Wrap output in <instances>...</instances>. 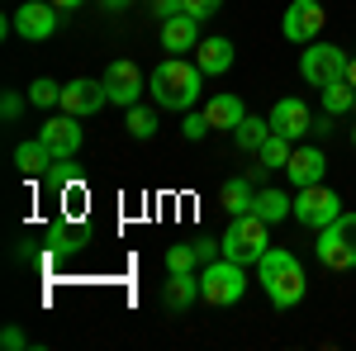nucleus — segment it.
Here are the masks:
<instances>
[{"instance_id":"obj_8","label":"nucleus","mask_w":356,"mask_h":351,"mask_svg":"<svg viewBox=\"0 0 356 351\" xmlns=\"http://www.w3.org/2000/svg\"><path fill=\"white\" fill-rule=\"evenodd\" d=\"M328 24V15H323V0H290V10H285V19H280V33L290 38V43H314L318 33Z\"/></svg>"},{"instance_id":"obj_36","label":"nucleus","mask_w":356,"mask_h":351,"mask_svg":"<svg viewBox=\"0 0 356 351\" xmlns=\"http://www.w3.org/2000/svg\"><path fill=\"white\" fill-rule=\"evenodd\" d=\"M95 5H100V10H110V15H119V10H129L134 0H95Z\"/></svg>"},{"instance_id":"obj_15","label":"nucleus","mask_w":356,"mask_h":351,"mask_svg":"<svg viewBox=\"0 0 356 351\" xmlns=\"http://www.w3.org/2000/svg\"><path fill=\"white\" fill-rule=\"evenodd\" d=\"M162 48L171 57L195 53V48H200V19H195V15H186V10H181V15H171V19L162 24Z\"/></svg>"},{"instance_id":"obj_3","label":"nucleus","mask_w":356,"mask_h":351,"mask_svg":"<svg viewBox=\"0 0 356 351\" xmlns=\"http://www.w3.org/2000/svg\"><path fill=\"white\" fill-rule=\"evenodd\" d=\"M223 256L228 261H243V266H257L261 256H266V247H271V223L257 214H238L228 228H223Z\"/></svg>"},{"instance_id":"obj_28","label":"nucleus","mask_w":356,"mask_h":351,"mask_svg":"<svg viewBox=\"0 0 356 351\" xmlns=\"http://www.w3.org/2000/svg\"><path fill=\"white\" fill-rule=\"evenodd\" d=\"M181 133L191 138V142H200V138L209 133V119H204V109H200V114H191V109H186V119H181Z\"/></svg>"},{"instance_id":"obj_10","label":"nucleus","mask_w":356,"mask_h":351,"mask_svg":"<svg viewBox=\"0 0 356 351\" xmlns=\"http://www.w3.org/2000/svg\"><path fill=\"white\" fill-rule=\"evenodd\" d=\"M10 19H15V33H19V38L43 43V38H53V33H57V5H53V0H24Z\"/></svg>"},{"instance_id":"obj_24","label":"nucleus","mask_w":356,"mask_h":351,"mask_svg":"<svg viewBox=\"0 0 356 351\" xmlns=\"http://www.w3.org/2000/svg\"><path fill=\"white\" fill-rule=\"evenodd\" d=\"M290 152H295V142H290V138H280V133H271L261 147H257V152H252V157L271 171V166H285V162H290Z\"/></svg>"},{"instance_id":"obj_22","label":"nucleus","mask_w":356,"mask_h":351,"mask_svg":"<svg viewBox=\"0 0 356 351\" xmlns=\"http://www.w3.org/2000/svg\"><path fill=\"white\" fill-rule=\"evenodd\" d=\"M318 100H323V114H332V119H337V114H347V109L356 105V85L352 81H332V85H323V90H318Z\"/></svg>"},{"instance_id":"obj_31","label":"nucleus","mask_w":356,"mask_h":351,"mask_svg":"<svg viewBox=\"0 0 356 351\" xmlns=\"http://www.w3.org/2000/svg\"><path fill=\"white\" fill-rule=\"evenodd\" d=\"M195 256H200V266H209L214 256H223V243L219 238H200V243H195Z\"/></svg>"},{"instance_id":"obj_34","label":"nucleus","mask_w":356,"mask_h":351,"mask_svg":"<svg viewBox=\"0 0 356 351\" xmlns=\"http://www.w3.org/2000/svg\"><path fill=\"white\" fill-rule=\"evenodd\" d=\"M0 347H5V351H24L29 337L19 332V327H5V332H0Z\"/></svg>"},{"instance_id":"obj_19","label":"nucleus","mask_w":356,"mask_h":351,"mask_svg":"<svg viewBox=\"0 0 356 351\" xmlns=\"http://www.w3.org/2000/svg\"><path fill=\"white\" fill-rule=\"evenodd\" d=\"M219 204L228 214H252V204H257V186H252V176H233V181H223L219 186Z\"/></svg>"},{"instance_id":"obj_26","label":"nucleus","mask_w":356,"mask_h":351,"mask_svg":"<svg viewBox=\"0 0 356 351\" xmlns=\"http://www.w3.org/2000/svg\"><path fill=\"white\" fill-rule=\"evenodd\" d=\"M129 133L147 142V138L157 133V109H143V105H134V109H129Z\"/></svg>"},{"instance_id":"obj_32","label":"nucleus","mask_w":356,"mask_h":351,"mask_svg":"<svg viewBox=\"0 0 356 351\" xmlns=\"http://www.w3.org/2000/svg\"><path fill=\"white\" fill-rule=\"evenodd\" d=\"M186 5V15H195V19H209V15H219L223 0H181Z\"/></svg>"},{"instance_id":"obj_23","label":"nucleus","mask_w":356,"mask_h":351,"mask_svg":"<svg viewBox=\"0 0 356 351\" xmlns=\"http://www.w3.org/2000/svg\"><path fill=\"white\" fill-rule=\"evenodd\" d=\"M266 138H271V119H252V114H247L243 124L233 129V142H238L243 152H257V147H261Z\"/></svg>"},{"instance_id":"obj_16","label":"nucleus","mask_w":356,"mask_h":351,"mask_svg":"<svg viewBox=\"0 0 356 351\" xmlns=\"http://www.w3.org/2000/svg\"><path fill=\"white\" fill-rule=\"evenodd\" d=\"M195 299H200V275L195 270H171V280H166V290H162V304L171 313H181V309H191Z\"/></svg>"},{"instance_id":"obj_7","label":"nucleus","mask_w":356,"mask_h":351,"mask_svg":"<svg viewBox=\"0 0 356 351\" xmlns=\"http://www.w3.org/2000/svg\"><path fill=\"white\" fill-rule=\"evenodd\" d=\"M342 214V195L337 190H328L323 181L318 186H304V190H295V223H304V228H328L332 218Z\"/></svg>"},{"instance_id":"obj_1","label":"nucleus","mask_w":356,"mask_h":351,"mask_svg":"<svg viewBox=\"0 0 356 351\" xmlns=\"http://www.w3.org/2000/svg\"><path fill=\"white\" fill-rule=\"evenodd\" d=\"M200 85H204V72H200V62H186V57H166V62L152 67V76H147L152 100L162 109H176V114H186L200 100Z\"/></svg>"},{"instance_id":"obj_37","label":"nucleus","mask_w":356,"mask_h":351,"mask_svg":"<svg viewBox=\"0 0 356 351\" xmlns=\"http://www.w3.org/2000/svg\"><path fill=\"white\" fill-rule=\"evenodd\" d=\"M332 133V114H323V119H314V138H323Z\"/></svg>"},{"instance_id":"obj_2","label":"nucleus","mask_w":356,"mask_h":351,"mask_svg":"<svg viewBox=\"0 0 356 351\" xmlns=\"http://www.w3.org/2000/svg\"><path fill=\"white\" fill-rule=\"evenodd\" d=\"M257 280H261V290H266V299L275 309H295L304 299V290H309L300 256L285 252V247H266V256L257 261Z\"/></svg>"},{"instance_id":"obj_17","label":"nucleus","mask_w":356,"mask_h":351,"mask_svg":"<svg viewBox=\"0 0 356 351\" xmlns=\"http://www.w3.org/2000/svg\"><path fill=\"white\" fill-rule=\"evenodd\" d=\"M195 62H200L204 76H223V72L233 67V43H228V38H200Z\"/></svg>"},{"instance_id":"obj_30","label":"nucleus","mask_w":356,"mask_h":351,"mask_svg":"<svg viewBox=\"0 0 356 351\" xmlns=\"http://www.w3.org/2000/svg\"><path fill=\"white\" fill-rule=\"evenodd\" d=\"M181 10H186V5H181V0H147V15H152V19H171V15H181Z\"/></svg>"},{"instance_id":"obj_38","label":"nucleus","mask_w":356,"mask_h":351,"mask_svg":"<svg viewBox=\"0 0 356 351\" xmlns=\"http://www.w3.org/2000/svg\"><path fill=\"white\" fill-rule=\"evenodd\" d=\"M53 5H57V10H67V15H72V10H81L86 0H53Z\"/></svg>"},{"instance_id":"obj_6","label":"nucleus","mask_w":356,"mask_h":351,"mask_svg":"<svg viewBox=\"0 0 356 351\" xmlns=\"http://www.w3.org/2000/svg\"><path fill=\"white\" fill-rule=\"evenodd\" d=\"M347 62H352V53H342L337 43H304L300 53V76L304 85H314V90H323V85L332 81H347Z\"/></svg>"},{"instance_id":"obj_5","label":"nucleus","mask_w":356,"mask_h":351,"mask_svg":"<svg viewBox=\"0 0 356 351\" xmlns=\"http://www.w3.org/2000/svg\"><path fill=\"white\" fill-rule=\"evenodd\" d=\"M314 252H318V261L328 270H356V214L342 209L328 228H318Z\"/></svg>"},{"instance_id":"obj_21","label":"nucleus","mask_w":356,"mask_h":351,"mask_svg":"<svg viewBox=\"0 0 356 351\" xmlns=\"http://www.w3.org/2000/svg\"><path fill=\"white\" fill-rule=\"evenodd\" d=\"M204 119H209V129H228V133H233V129L247 119V109H243L238 95H214V100L204 105Z\"/></svg>"},{"instance_id":"obj_13","label":"nucleus","mask_w":356,"mask_h":351,"mask_svg":"<svg viewBox=\"0 0 356 351\" xmlns=\"http://www.w3.org/2000/svg\"><path fill=\"white\" fill-rule=\"evenodd\" d=\"M38 138L53 147V157H76L81 152V142H86V133H81V124H76V114H53L43 129H38Z\"/></svg>"},{"instance_id":"obj_9","label":"nucleus","mask_w":356,"mask_h":351,"mask_svg":"<svg viewBox=\"0 0 356 351\" xmlns=\"http://www.w3.org/2000/svg\"><path fill=\"white\" fill-rule=\"evenodd\" d=\"M110 105V90H105V76L95 81V76H76V81L62 85V105L67 114H76V119H86V114H100V109Z\"/></svg>"},{"instance_id":"obj_35","label":"nucleus","mask_w":356,"mask_h":351,"mask_svg":"<svg viewBox=\"0 0 356 351\" xmlns=\"http://www.w3.org/2000/svg\"><path fill=\"white\" fill-rule=\"evenodd\" d=\"M48 176H53V181H76V162H72V157H57Z\"/></svg>"},{"instance_id":"obj_25","label":"nucleus","mask_w":356,"mask_h":351,"mask_svg":"<svg viewBox=\"0 0 356 351\" xmlns=\"http://www.w3.org/2000/svg\"><path fill=\"white\" fill-rule=\"evenodd\" d=\"M29 105H38V109H53V105H62V85H57V81H48V76H38V81L29 85Z\"/></svg>"},{"instance_id":"obj_29","label":"nucleus","mask_w":356,"mask_h":351,"mask_svg":"<svg viewBox=\"0 0 356 351\" xmlns=\"http://www.w3.org/2000/svg\"><path fill=\"white\" fill-rule=\"evenodd\" d=\"M48 243H53V252H76V247H81V233H76V228H53Z\"/></svg>"},{"instance_id":"obj_11","label":"nucleus","mask_w":356,"mask_h":351,"mask_svg":"<svg viewBox=\"0 0 356 351\" xmlns=\"http://www.w3.org/2000/svg\"><path fill=\"white\" fill-rule=\"evenodd\" d=\"M271 119V133L290 138V142H300V138L314 133V114H309V105H304L300 95H285V100H275V109L266 114Z\"/></svg>"},{"instance_id":"obj_39","label":"nucleus","mask_w":356,"mask_h":351,"mask_svg":"<svg viewBox=\"0 0 356 351\" xmlns=\"http://www.w3.org/2000/svg\"><path fill=\"white\" fill-rule=\"evenodd\" d=\"M347 81L356 85V53H352V62H347Z\"/></svg>"},{"instance_id":"obj_14","label":"nucleus","mask_w":356,"mask_h":351,"mask_svg":"<svg viewBox=\"0 0 356 351\" xmlns=\"http://www.w3.org/2000/svg\"><path fill=\"white\" fill-rule=\"evenodd\" d=\"M323 171H328V152H323V147H300V142H295V152H290V162H285L290 186H295V190L318 186V181H323Z\"/></svg>"},{"instance_id":"obj_27","label":"nucleus","mask_w":356,"mask_h":351,"mask_svg":"<svg viewBox=\"0 0 356 351\" xmlns=\"http://www.w3.org/2000/svg\"><path fill=\"white\" fill-rule=\"evenodd\" d=\"M200 256H195V243H176L166 247V270H195Z\"/></svg>"},{"instance_id":"obj_12","label":"nucleus","mask_w":356,"mask_h":351,"mask_svg":"<svg viewBox=\"0 0 356 351\" xmlns=\"http://www.w3.org/2000/svg\"><path fill=\"white\" fill-rule=\"evenodd\" d=\"M105 90H110V105L134 109L138 95H143V72H138L129 57H114L110 67H105Z\"/></svg>"},{"instance_id":"obj_40","label":"nucleus","mask_w":356,"mask_h":351,"mask_svg":"<svg viewBox=\"0 0 356 351\" xmlns=\"http://www.w3.org/2000/svg\"><path fill=\"white\" fill-rule=\"evenodd\" d=\"M352 147H356V124H352Z\"/></svg>"},{"instance_id":"obj_33","label":"nucleus","mask_w":356,"mask_h":351,"mask_svg":"<svg viewBox=\"0 0 356 351\" xmlns=\"http://www.w3.org/2000/svg\"><path fill=\"white\" fill-rule=\"evenodd\" d=\"M0 114H5V119L15 124V119L24 114V95H19V90H5V100H0Z\"/></svg>"},{"instance_id":"obj_18","label":"nucleus","mask_w":356,"mask_h":351,"mask_svg":"<svg viewBox=\"0 0 356 351\" xmlns=\"http://www.w3.org/2000/svg\"><path fill=\"white\" fill-rule=\"evenodd\" d=\"M53 162H57V157H53V147H48L43 138H29V142L15 147V166H19L24 176H48Z\"/></svg>"},{"instance_id":"obj_20","label":"nucleus","mask_w":356,"mask_h":351,"mask_svg":"<svg viewBox=\"0 0 356 351\" xmlns=\"http://www.w3.org/2000/svg\"><path fill=\"white\" fill-rule=\"evenodd\" d=\"M252 214L266 218V223H280V218L295 214V195H285V190H275V186H261V190H257V204H252Z\"/></svg>"},{"instance_id":"obj_4","label":"nucleus","mask_w":356,"mask_h":351,"mask_svg":"<svg viewBox=\"0 0 356 351\" xmlns=\"http://www.w3.org/2000/svg\"><path fill=\"white\" fill-rule=\"evenodd\" d=\"M247 290V266L243 261H228V256H214L209 266H200V299L214 304V309H228L238 304Z\"/></svg>"}]
</instances>
